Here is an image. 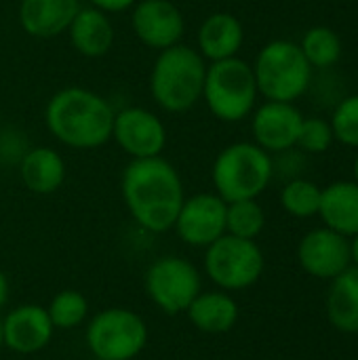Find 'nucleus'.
Instances as JSON below:
<instances>
[{
    "label": "nucleus",
    "mask_w": 358,
    "mask_h": 360,
    "mask_svg": "<svg viewBox=\"0 0 358 360\" xmlns=\"http://www.w3.org/2000/svg\"><path fill=\"white\" fill-rule=\"evenodd\" d=\"M143 289L162 314L179 316L203 291V274L181 255H162L148 266Z\"/></svg>",
    "instance_id": "8"
},
{
    "label": "nucleus",
    "mask_w": 358,
    "mask_h": 360,
    "mask_svg": "<svg viewBox=\"0 0 358 360\" xmlns=\"http://www.w3.org/2000/svg\"><path fill=\"white\" fill-rule=\"evenodd\" d=\"M167 137L169 133L165 122L148 108L129 105L114 114L112 141H116L131 160L162 156Z\"/></svg>",
    "instance_id": "10"
},
{
    "label": "nucleus",
    "mask_w": 358,
    "mask_h": 360,
    "mask_svg": "<svg viewBox=\"0 0 358 360\" xmlns=\"http://www.w3.org/2000/svg\"><path fill=\"white\" fill-rule=\"evenodd\" d=\"M8 295H11V285H8V278H6V274L0 270V310L6 306V302H8Z\"/></svg>",
    "instance_id": "30"
},
{
    "label": "nucleus",
    "mask_w": 358,
    "mask_h": 360,
    "mask_svg": "<svg viewBox=\"0 0 358 360\" xmlns=\"http://www.w3.org/2000/svg\"><path fill=\"white\" fill-rule=\"evenodd\" d=\"M207 61L190 44H175L158 51L150 70V95L169 114H184L203 101Z\"/></svg>",
    "instance_id": "3"
},
{
    "label": "nucleus",
    "mask_w": 358,
    "mask_h": 360,
    "mask_svg": "<svg viewBox=\"0 0 358 360\" xmlns=\"http://www.w3.org/2000/svg\"><path fill=\"white\" fill-rule=\"evenodd\" d=\"M80 6V0H19L17 21L27 36L49 40L68 32Z\"/></svg>",
    "instance_id": "16"
},
{
    "label": "nucleus",
    "mask_w": 358,
    "mask_h": 360,
    "mask_svg": "<svg viewBox=\"0 0 358 360\" xmlns=\"http://www.w3.org/2000/svg\"><path fill=\"white\" fill-rule=\"evenodd\" d=\"M253 74L257 91L268 101L293 103L302 97L312 80V65L300 44L291 40H272L255 57Z\"/></svg>",
    "instance_id": "6"
},
{
    "label": "nucleus",
    "mask_w": 358,
    "mask_h": 360,
    "mask_svg": "<svg viewBox=\"0 0 358 360\" xmlns=\"http://www.w3.org/2000/svg\"><path fill=\"white\" fill-rule=\"evenodd\" d=\"M329 124L338 141L350 148H358V95L346 97L335 108Z\"/></svg>",
    "instance_id": "27"
},
{
    "label": "nucleus",
    "mask_w": 358,
    "mask_h": 360,
    "mask_svg": "<svg viewBox=\"0 0 358 360\" xmlns=\"http://www.w3.org/2000/svg\"><path fill=\"white\" fill-rule=\"evenodd\" d=\"M354 177H357V184H358V156H357V160H354Z\"/></svg>",
    "instance_id": "33"
},
{
    "label": "nucleus",
    "mask_w": 358,
    "mask_h": 360,
    "mask_svg": "<svg viewBox=\"0 0 358 360\" xmlns=\"http://www.w3.org/2000/svg\"><path fill=\"white\" fill-rule=\"evenodd\" d=\"M327 316L342 333H358V268H346L333 278L327 295Z\"/></svg>",
    "instance_id": "22"
},
{
    "label": "nucleus",
    "mask_w": 358,
    "mask_h": 360,
    "mask_svg": "<svg viewBox=\"0 0 358 360\" xmlns=\"http://www.w3.org/2000/svg\"><path fill=\"white\" fill-rule=\"evenodd\" d=\"M4 348V338H2V319H0V350Z\"/></svg>",
    "instance_id": "32"
},
{
    "label": "nucleus",
    "mask_w": 358,
    "mask_h": 360,
    "mask_svg": "<svg viewBox=\"0 0 358 360\" xmlns=\"http://www.w3.org/2000/svg\"><path fill=\"white\" fill-rule=\"evenodd\" d=\"M0 116H2V114H0Z\"/></svg>",
    "instance_id": "34"
},
{
    "label": "nucleus",
    "mask_w": 358,
    "mask_h": 360,
    "mask_svg": "<svg viewBox=\"0 0 358 360\" xmlns=\"http://www.w3.org/2000/svg\"><path fill=\"white\" fill-rule=\"evenodd\" d=\"M274 175L272 156L251 141L226 146L213 160L211 181L226 202L257 198Z\"/></svg>",
    "instance_id": "4"
},
{
    "label": "nucleus",
    "mask_w": 358,
    "mask_h": 360,
    "mask_svg": "<svg viewBox=\"0 0 358 360\" xmlns=\"http://www.w3.org/2000/svg\"><path fill=\"white\" fill-rule=\"evenodd\" d=\"M262 272L264 253L255 240L224 234L205 249V274L222 291H243L255 285Z\"/></svg>",
    "instance_id": "9"
},
{
    "label": "nucleus",
    "mask_w": 358,
    "mask_h": 360,
    "mask_svg": "<svg viewBox=\"0 0 358 360\" xmlns=\"http://www.w3.org/2000/svg\"><path fill=\"white\" fill-rule=\"evenodd\" d=\"M257 82L253 65L241 57L213 61L207 65L203 101L209 112L222 122L245 120L257 101Z\"/></svg>",
    "instance_id": "5"
},
{
    "label": "nucleus",
    "mask_w": 358,
    "mask_h": 360,
    "mask_svg": "<svg viewBox=\"0 0 358 360\" xmlns=\"http://www.w3.org/2000/svg\"><path fill=\"white\" fill-rule=\"evenodd\" d=\"M53 335L55 327L44 306L23 304L8 310L2 319L4 348L15 354H38L51 344Z\"/></svg>",
    "instance_id": "13"
},
{
    "label": "nucleus",
    "mask_w": 358,
    "mask_h": 360,
    "mask_svg": "<svg viewBox=\"0 0 358 360\" xmlns=\"http://www.w3.org/2000/svg\"><path fill=\"white\" fill-rule=\"evenodd\" d=\"M131 30L143 46L165 51L181 42L186 19L181 8L171 0H137L131 8Z\"/></svg>",
    "instance_id": "12"
},
{
    "label": "nucleus",
    "mask_w": 358,
    "mask_h": 360,
    "mask_svg": "<svg viewBox=\"0 0 358 360\" xmlns=\"http://www.w3.org/2000/svg\"><path fill=\"white\" fill-rule=\"evenodd\" d=\"M298 259L308 274L317 278H335L350 266V243L329 228H319L302 238Z\"/></svg>",
    "instance_id": "15"
},
{
    "label": "nucleus",
    "mask_w": 358,
    "mask_h": 360,
    "mask_svg": "<svg viewBox=\"0 0 358 360\" xmlns=\"http://www.w3.org/2000/svg\"><path fill=\"white\" fill-rule=\"evenodd\" d=\"M300 49L312 68H329L342 55V40L331 27L319 25L304 34Z\"/></svg>",
    "instance_id": "25"
},
{
    "label": "nucleus",
    "mask_w": 358,
    "mask_h": 360,
    "mask_svg": "<svg viewBox=\"0 0 358 360\" xmlns=\"http://www.w3.org/2000/svg\"><path fill=\"white\" fill-rule=\"evenodd\" d=\"M319 215L329 230L342 236L358 234V184L338 181L321 192Z\"/></svg>",
    "instance_id": "21"
},
{
    "label": "nucleus",
    "mask_w": 358,
    "mask_h": 360,
    "mask_svg": "<svg viewBox=\"0 0 358 360\" xmlns=\"http://www.w3.org/2000/svg\"><path fill=\"white\" fill-rule=\"evenodd\" d=\"M114 114L103 95L84 86H63L46 101L44 124L65 148L97 150L112 141Z\"/></svg>",
    "instance_id": "2"
},
{
    "label": "nucleus",
    "mask_w": 358,
    "mask_h": 360,
    "mask_svg": "<svg viewBox=\"0 0 358 360\" xmlns=\"http://www.w3.org/2000/svg\"><path fill=\"white\" fill-rule=\"evenodd\" d=\"M150 340L146 321L129 308H106L87 321L84 344L95 360L137 359Z\"/></svg>",
    "instance_id": "7"
},
{
    "label": "nucleus",
    "mask_w": 358,
    "mask_h": 360,
    "mask_svg": "<svg viewBox=\"0 0 358 360\" xmlns=\"http://www.w3.org/2000/svg\"><path fill=\"white\" fill-rule=\"evenodd\" d=\"M333 141V131L331 124L323 118H304L302 129L298 135V146L306 152L312 154H323L329 150Z\"/></svg>",
    "instance_id": "28"
},
{
    "label": "nucleus",
    "mask_w": 358,
    "mask_h": 360,
    "mask_svg": "<svg viewBox=\"0 0 358 360\" xmlns=\"http://www.w3.org/2000/svg\"><path fill=\"white\" fill-rule=\"evenodd\" d=\"M302 112L287 101H266L260 105L251 118L253 143L270 152H289L298 146V135L302 129Z\"/></svg>",
    "instance_id": "14"
},
{
    "label": "nucleus",
    "mask_w": 358,
    "mask_h": 360,
    "mask_svg": "<svg viewBox=\"0 0 358 360\" xmlns=\"http://www.w3.org/2000/svg\"><path fill=\"white\" fill-rule=\"evenodd\" d=\"M89 310L91 308H89L87 295L76 289H63L55 293L46 306V312L55 331L57 329L70 331V329L82 327L89 321Z\"/></svg>",
    "instance_id": "23"
},
{
    "label": "nucleus",
    "mask_w": 358,
    "mask_h": 360,
    "mask_svg": "<svg viewBox=\"0 0 358 360\" xmlns=\"http://www.w3.org/2000/svg\"><path fill=\"white\" fill-rule=\"evenodd\" d=\"M91 6L108 13V15H114V13H124V11H131L137 0H89Z\"/></svg>",
    "instance_id": "29"
},
{
    "label": "nucleus",
    "mask_w": 358,
    "mask_h": 360,
    "mask_svg": "<svg viewBox=\"0 0 358 360\" xmlns=\"http://www.w3.org/2000/svg\"><path fill=\"white\" fill-rule=\"evenodd\" d=\"M226 207L228 202L215 192L186 196L173 224L177 238L192 249H207L226 234Z\"/></svg>",
    "instance_id": "11"
},
{
    "label": "nucleus",
    "mask_w": 358,
    "mask_h": 360,
    "mask_svg": "<svg viewBox=\"0 0 358 360\" xmlns=\"http://www.w3.org/2000/svg\"><path fill=\"white\" fill-rule=\"evenodd\" d=\"M120 194L131 219L150 234L173 230L186 198L179 171L162 156L131 160L120 177Z\"/></svg>",
    "instance_id": "1"
},
{
    "label": "nucleus",
    "mask_w": 358,
    "mask_h": 360,
    "mask_svg": "<svg viewBox=\"0 0 358 360\" xmlns=\"http://www.w3.org/2000/svg\"><path fill=\"white\" fill-rule=\"evenodd\" d=\"M350 257L354 259V264H357L358 268V234L354 236V243L350 245Z\"/></svg>",
    "instance_id": "31"
},
{
    "label": "nucleus",
    "mask_w": 358,
    "mask_h": 360,
    "mask_svg": "<svg viewBox=\"0 0 358 360\" xmlns=\"http://www.w3.org/2000/svg\"><path fill=\"white\" fill-rule=\"evenodd\" d=\"M321 188L308 179H291L281 192L283 209L293 217H312L321 207Z\"/></svg>",
    "instance_id": "26"
},
{
    "label": "nucleus",
    "mask_w": 358,
    "mask_h": 360,
    "mask_svg": "<svg viewBox=\"0 0 358 360\" xmlns=\"http://www.w3.org/2000/svg\"><path fill=\"white\" fill-rule=\"evenodd\" d=\"M266 226V215L257 198L234 200L226 207V234L255 240Z\"/></svg>",
    "instance_id": "24"
},
{
    "label": "nucleus",
    "mask_w": 358,
    "mask_h": 360,
    "mask_svg": "<svg viewBox=\"0 0 358 360\" xmlns=\"http://www.w3.org/2000/svg\"><path fill=\"white\" fill-rule=\"evenodd\" d=\"M194 329L207 335H224L238 323V304L228 291H200L186 310Z\"/></svg>",
    "instance_id": "20"
},
{
    "label": "nucleus",
    "mask_w": 358,
    "mask_h": 360,
    "mask_svg": "<svg viewBox=\"0 0 358 360\" xmlns=\"http://www.w3.org/2000/svg\"><path fill=\"white\" fill-rule=\"evenodd\" d=\"M17 173L25 190L38 196H49L57 192L68 175L63 156L51 146L27 148L17 162Z\"/></svg>",
    "instance_id": "18"
},
{
    "label": "nucleus",
    "mask_w": 358,
    "mask_h": 360,
    "mask_svg": "<svg viewBox=\"0 0 358 360\" xmlns=\"http://www.w3.org/2000/svg\"><path fill=\"white\" fill-rule=\"evenodd\" d=\"M70 42L78 55L87 59H99L108 55L114 46V23L108 13L95 6H80L68 32Z\"/></svg>",
    "instance_id": "19"
},
{
    "label": "nucleus",
    "mask_w": 358,
    "mask_h": 360,
    "mask_svg": "<svg viewBox=\"0 0 358 360\" xmlns=\"http://www.w3.org/2000/svg\"><path fill=\"white\" fill-rule=\"evenodd\" d=\"M245 42V30L236 15L217 11L203 19L196 32V51L207 63L238 57Z\"/></svg>",
    "instance_id": "17"
}]
</instances>
